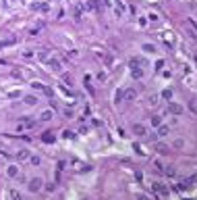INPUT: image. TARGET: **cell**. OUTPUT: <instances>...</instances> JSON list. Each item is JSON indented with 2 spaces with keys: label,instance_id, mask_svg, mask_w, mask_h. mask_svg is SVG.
Masks as SVG:
<instances>
[{
  "label": "cell",
  "instance_id": "1",
  "mask_svg": "<svg viewBox=\"0 0 197 200\" xmlns=\"http://www.w3.org/2000/svg\"><path fill=\"white\" fill-rule=\"evenodd\" d=\"M42 186H44V179H42V177H31V179L27 181V190H29V192H40Z\"/></svg>",
  "mask_w": 197,
  "mask_h": 200
},
{
  "label": "cell",
  "instance_id": "2",
  "mask_svg": "<svg viewBox=\"0 0 197 200\" xmlns=\"http://www.w3.org/2000/svg\"><path fill=\"white\" fill-rule=\"evenodd\" d=\"M183 106L178 102H168V113H172V115H183Z\"/></svg>",
  "mask_w": 197,
  "mask_h": 200
},
{
  "label": "cell",
  "instance_id": "3",
  "mask_svg": "<svg viewBox=\"0 0 197 200\" xmlns=\"http://www.w3.org/2000/svg\"><path fill=\"white\" fill-rule=\"evenodd\" d=\"M133 133L139 136V138H143V136H147V129H145L141 123H135V125H133Z\"/></svg>",
  "mask_w": 197,
  "mask_h": 200
},
{
  "label": "cell",
  "instance_id": "4",
  "mask_svg": "<svg viewBox=\"0 0 197 200\" xmlns=\"http://www.w3.org/2000/svg\"><path fill=\"white\" fill-rule=\"evenodd\" d=\"M7 175L11 177V179H17V177H19V167H17V165H8Z\"/></svg>",
  "mask_w": 197,
  "mask_h": 200
},
{
  "label": "cell",
  "instance_id": "5",
  "mask_svg": "<svg viewBox=\"0 0 197 200\" xmlns=\"http://www.w3.org/2000/svg\"><path fill=\"white\" fill-rule=\"evenodd\" d=\"M131 73H133V77H137V79H141V77H143V71L137 67V63H135V61L131 63Z\"/></svg>",
  "mask_w": 197,
  "mask_h": 200
},
{
  "label": "cell",
  "instance_id": "6",
  "mask_svg": "<svg viewBox=\"0 0 197 200\" xmlns=\"http://www.w3.org/2000/svg\"><path fill=\"white\" fill-rule=\"evenodd\" d=\"M48 65H50V69L56 71V73H60V71H62V65L56 61V58H50V61H48Z\"/></svg>",
  "mask_w": 197,
  "mask_h": 200
},
{
  "label": "cell",
  "instance_id": "7",
  "mask_svg": "<svg viewBox=\"0 0 197 200\" xmlns=\"http://www.w3.org/2000/svg\"><path fill=\"white\" fill-rule=\"evenodd\" d=\"M135 98H137V92L133 90V88H129V90L125 92V100H127V102H133Z\"/></svg>",
  "mask_w": 197,
  "mask_h": 200
},
{
  "label": "cell",
  "instance_id": "8",
  "mask_svg": "<svg viewBox=\"0 0 197 200\" xmlns=\"http://www.w3.org/2000/svg\"><path fill=\"white\" fill-rule=\"evenodd\" d=\"M195 181H197V177H195V175H191V177H187L185 181H181V184H178V188H181V190H183V188H189L191 184H195Z\"/></svg>",
  "mask_w": 197,
  "mask_h": 200
},
{
  "label": "cell",
  "instance_id": "9",
  "mask_svg": "<svg viewBox=\"0 0 197 200\" xmlns=\"http://www.w3.org/2000/svg\"><path fill=\"white\" fill-rule=\"evenodd\" d=\"M23 102L27 104V106H35L40 100H37V96H25V98H23Z\"/></svg>",
  "mask_w": 197,
  "mask_h": 200
},
{
  "label": "cell",
  "instance_id": "10",
  "mask_svg": "<svg viewBox=\"0 0 197 200\" xmlns=\"http://www.w3.org/2000/svg\"><path fill=\"white\" fill-rule=\"evenodd\" d=\"M54 133H50V131H46V133H44V136H42V142H46V144H52V142H54Z\"/></svg>",
  "mask_w": 197,
  "mask_h": 200
},
{
  "label": "cell",
  "instance_id": "11",
  "mask_svg": "<svg viewBox=\"0 0 197 200\" xmlns=\"http://www.w3.org/2000/svg\"><path fill=\"white\" fill-rule=\"evenodd\" d=\"M168 125H158V136L160 138H164V136H168Z\"/></svg>",
  "mask_w": 197,
  "mask_h": 200
},
{
  "label": "cell",
  "instance_id": "12",
  "mask_svg": "<svg viewBox=\"0 0 197 200\" xmlns=\"http://www.w3.org/2000/svg\"><path fill=\"white\" fill-rule=\"evenodd\" d=\"M54 117V113H52V110H44V113H42V121H50V119Z\"/></svg>",
  "mask_w": 197,
  "mask_h": 200
},
{
  "label": "cell",
  "instance_id": "13",
  "mask_svg": "<svg viewBox=\"0 0 197 200\" xmlns=\"http://www.w3.org/2000/svg\"><path fill=\"white\" fill-rule=\"evenodd\" d=\"M164 173H166L168 177H174V175H177V169H174V167H164Z\"/></svg>",
  "mask_w": 197,
  "mask_h": 200
},
{
  "label": "cell",
  "instance_id": "14",
  "mask_svg": "<svg viewBox=\"0 0 197 200\" xmlns=\"http://www.w3.org/2000/svg\"><path fill=\"white\" fill-rule=\"evenodd\" d=\"M31 88H33V90H40V92H46V86L40 83V81H33V83H31Z\"/></svg>",
  "mask_w": 197,
  "mask_h": 200
},
{
  "label": "cell",
  "instance_id": "15",
  "mask_svg": "<svg viewBox=\"0 0 197 200\" xmlns=\"http://www.w3.org/2000/svg\"><path fill=\"white\" fill-rule=\"evenodd\" d=\"M156 150L160 152V154H168V146H164V144H156Z\"/></svg>",
  "mask_w": 197,
  "mask_h": 200
},
{
  "label": "cell",
  "instance_id": "16",
  "mask_svg": "<svg viewBox=\"0 0 197 200\" xmlns=\"http://www.w3.org/2000/svg\"><path fill=\"white\" fill-rule=\"evenodd\" d=\"M154 188H156L160 194H168V188L166 186H162V184H154Z\"/></svg>",
  "mask_w": 197,
  "mask_h": 200
},
{
  "label": "cell",
  "instance_id": "17",
  "mask_svg": "<svg viewBox=\"0 0 197 200\" xmlns=\"http://www.w3.org/2000/svg\"><path fill=\"white\" fill-rule=\"evenodd\" d=\"M27 156H29V150H19V152H17V159H19V160L27 159Z\"/></svg>",
  "mask_w": 197,
  "mask_h": 200
},
{
  "label": "cell",
  "instance_id": "18",
  "mask_svg": "<svg viewBox=\"0 0 197 200\" xmlns=\"http://www.w3.org/2000/svg\"><path fill=\"white\" fill-rule=\"evenodd\" d=\"M29 160H31V165H35V167L42 163V159H40V156H35V154H33V156H29Z\"/></svg>",
  "mask_w": 197,
  "mask_h": 200
},
{
  "label": "cell",
  "instance_id": "19",
  "mask_svg": "<svg viewBox=\"0 0 197 200\" xmlns=\"http://www.w3.org/2000/svg\"><path fill=\"white\" fill-rule=\"evenodd\" d=\"M151 125H154V127L162 125V117H151Z\"/></svg>",
  "mask_w": 197,
  "mask_h": 200
},
{
  "label": "cell",
  "instance_id": "20",
  "mask_svg": "<svg viewBox=\"0 0 197 200\" xmlns=\"http://www.w3.org/2000/svg\"><path fill=\"white\" fill-rule=\"evenodd\" d=\"M162 98H164V100H170V98H172V90H164L162 92Z\"/></svg>",
  "mask_w": 197,
  "mask_h": 200
},
{
  "label": "cell",
  "instance_id": "21",
  "mask_svg": "<svg viewBox=\"0 0 197 200\" xmlns=\"http://www.w3.org/2000/svg\"><path fill=\"white\" fill-rule=\"evenodd\" d=\"M143 50H145V52H156V48H154L151 44H143Z\"/></svg>",
  "mask_w": 197,
  "mask_h": 200
},
{
  "label": "cell",
  "instance_id": "22",
  "mask_svg": "<svg viewBox=\"0 0 197 200\" xmlns=\"http://www.w3.org/2000/svg\"><path fill=\"white\" fill-rule=\"evenodd\" d=\"M11 196H13V200H21V194L17 190H11Z\"/></svg>",
  "mask_w": 197,
  "mask_h": 200
},
{
  "label": "cell",
  "instance_id": "23",
  "mask_svg": "<svg viewBox=\"0 0 197 200\" xmlns=\"http://www.w3.org/2000/svg\"><path fill=\"white\" fill-rule=\"evenodd\" d=\"M114 100H116V102H120V100H122V92H120V90L116 92V96H114Z\"/></svg>",
  "mask_w": 197,
  "mask_h": 200
},
{
  "label": "cell",
  "instance_id": "24",
  "mask_svg": "<svg viewBox=\"0 0 197 200\" xmlns=\"http://www.w3.org/2000/svg\"><path fill=\"white\" fill-rule=\"evenodd\" d=\"M64 138H67V140H68V138H75V133H73V131H68V129H67V131H64Z\"/></svg>",
  "mask_w": 197,
  "mask_h": 200
},
{
  "label": "cell",
  "instance_id": "25",
  "mask_svg": "<svg viewBox=\"0 0 197 200\" xmlns=\"http://www.w3.org/2000/svg\"><path fill=\"white\" fill-rule=\"evenodd\" d=\"M150 104H158V96H150Z\"/></svg>",
  "mask_w": 197,
  "mask_h": 200
},
{
  "label": "cell",
  "instance_id": "26",
  "mask_svg": "<svg viewBox=\"0 0 197 200\" xmlns=\"http://www.w3.org/2000/svg\"><path fill=\"white\" fill-rule=\"evenodd\" d=\"M137 200H150V198H147L145 194H139V196H137Z\"/></svg>",
  "mask_w": 197,
  "mask_h": 200
}]
</instances>
